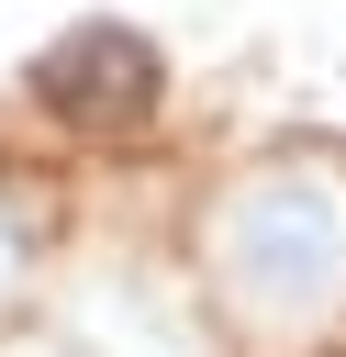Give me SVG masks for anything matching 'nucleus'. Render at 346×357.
Listing matches in <instances>:
<instances>
[{"label":"nucleus","instance_id":"f257e3e1","mask_svg":"<svg viewBox=\"0 0 346 357\" xmlns=\"http://www.w3.org/2000/svg\"><path fill=\"white\" fill-rule=\"evenodd\" d=\"M212 290L257 346L324 335L346 312V190L324 167H257L212 212Z\"/></svg>","mask_w":346,"mask_h":357}]
</instances>
